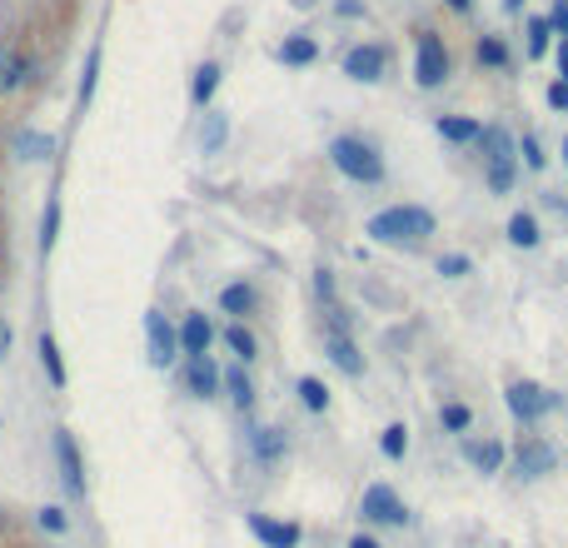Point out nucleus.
<instances>
[{
    "mask_svg": "<svg viewBox=\"0 0 568 548\" xmlns=\"http://www.w3.org/2000/svg\"><path fill=\"white\" fill-rule=\"evenodd\" d=\"M35 528H45V534H65V528H70V514H65L60 504H41L35 508Z\"/></svg>",
    "mask_w": 568,
    "mask_h": 548,
    "instance_id": "f704fd0d",
    "label": "nucleus"
},
{
    "mask_svg": "<svg viewBox=\"0 0 568 548\" xmlns=\"http://www.w3.org/2000/svg\"><path fill=\"white\" fill-rule=\"evenodd\" d=\"M0 534H15V518H11V508H0Z\"/></svg>",
    "mask_w": 568,
    "mask_h": 548,
    "instance_id": "49530a36",
    "label": "nucleus"
},
{
    "mask_svg": "<svg viewBox=\"0 0 568 548\" xmlns=\"http://www.w3.org/2000/svg\"><path fill=\"white\" fill-rule=\"evenodd\" d=\"M389 70V51L385 45H354V51H344V76L359 80V86H375V80H385Z\"/></svg>",
    "mask_w": 568,
    "mask_h": 548,
    "instance_id": "f8f14e48",
    "label": "nucleus"
},
{
    "mask_svg": "<svg viewBox=\"0 0 568 548\" xmlns=\"http://www.w3.org/2000/svg\"><path fill=\"white\" fill-rule=\"evenodd\" d=\"M55 239H60V200H45V215H41V255H51Z\"/></svg>",
    "mask_w": 568,
    "mask_h": 548,
    "instance_id": "2f4dec72",
    "label": "nucleus"
},
{
    "mask_svg": "<svg viewBox=\"0 0 568 548\" xmlns=\"http://www.w3.org/2000/svg\"><path fill=\"white\" fill-rule=\"evenodd\" d=\"M344 548H385V544H379L375 534H354V538H349V544H344Z\"/></svg>",
    "mask_w": 568,
    "mask_h": 548,
    "instance_id": "c03bdc74",
    "label": "nucleus"
},
{
    "mask_svg": "<svg viewBox=\"0 0 568 548\" xmlns=\"http://www.w3.org/2000/svg\"><path fill=\"white\" fill-rule=\"evenodd\" d=\"M314 290H320L324 304H334V275H330V269H320V275H314Z\"/></svg>",
    "mask_w": 568,
    "mask_h": 548,
    "instance_id": "79ce46f5",
    "label": "nucleus"
},
{
    "mask_svg": "<svg viewBox=\"0 0 568 548\" xmlns=\"http://www.w3.org/2000/svg\"><path fill=\"white\" fill-rule=\"evenodd\" d=\"M145 359H151L155 369L180 365V329H175L160 310H145Z\"/></svg>",
    "mask_w": 568,
    "mask_h": 548,
    "instance_id": "423d86ee",
    "label": "nucleus"
},
{
    "mask_svg": "<svg viewBox=\"0 0 568 548\" xmlns=\"http://www.w3.org/2000/svg\"><path fill=\"white\" fill-rule=\"evenodd\" d=\"M324 355H330V365L339 369L344 379L365 374V355H359V345H354V334H324Z\"/></svg>",
    "mask_w": 568,
    "mask_h": 548,
    "instance_id": "f3484780",
    "label": "nucleus"
},
{
    "mask_svg": "<svg viewBox=\"0 0 568 548\" xmlns=\"http://www.w3.org/2000/svg\"><path fill=\"white\" fill-rule=\"evenodd\" d=\"M548 41H554V25H548V15H528V60H538V55L548 51Z\"/></svg>",
    "mask_w": 568,
    "mask_h": 548,
    "instance_id": "473e14b6",
    "label": "nucleus"
},
{
    "mask_svg": "<svg viewBox=\"0 0 568 548\" xmlns=\"http://www.w3.org/2000/svg\"><path fill=\"white\" fill-rule=\"evenodd\" d=\"M504 11H509V15H519V11H524V0H504Z\"/></svg>",
    "mask_w": 568,
    "mask_h": 548,
    "instance_id": "09e8293b",
    "label": "nucleus"
},
{
    "mask_svg": "<svg viewBox=\"0 0 568 548\" xmlns=\"http://www.w3.org/2000/svg\"><path fill=\"white\" fill-rule=\"evenodd\" d=\"M379 454H385L389 463H404V454H409V424H385V434H379Z\"/></svg>",
    "mask_w": 568,
    "mask_h": 548,
    "instance_id": "7c9ffc66",
    "label": "nucleus"
},
{
    "mask_svg": "<svg viewBox=\"0 0 568 548\" xmlns=\"http://www.w3.org/2000/svg\"><path fill=\"white\" fill-rule=\"evenodd\" d=\"M55 155V141L41 135V130H21L15 135V160H51Z\"/></svg>",
    "mask_w": 568,
    "mask_h": 548,
    "instance_id": "c85d7f7f",
    "label": "nucleus"
},
{
    "mask_svg": "<svg viewBox=\"0 0 568 548\" xmlns=\"http://www.w3.org/2000/svg\"><path fill=\"white\" fill-rule=\"evenodd\" d=\"M51 449H55V469H60V484L70 499H86V459H80V444L70 429H55L51 434Z\"/></svg>",
    "mask_w": 568,
    "mask_h": 548,
    "instance_id": "0eeeda50",
    "label": "nucleus"
},
{
    "mask_svg": "<svg viewBox=\"0 0 568 548\" xmlns=\"http://www.w3.org/2000/svg\"><path fill=\"white\" fill-rule=\"evenodd\" d=\"M294 394H300V404L310 409V414H330V384L314 374H304L300 384H294Z\"/></svg>",
    "mask_w": 568,
    "mask_h": 548,
    "instance_id": "c756f323",
    "label": "nucleus"
},
{
    "mask_svg": "<svg viewBox=\"0 0 568 548\" xmlns=\"http://www.w3.org/2000/svg\"><path fill=\"white\" fill-rule=\"evenodd\" d=\"M245 528L255 534L259 548H300L304 544V528L294 518H275V514H245Z\"/></svg>",
    "mask_w": 568,
    "mask_h": 548,
    "instance_id": "1a4fd4ad",
    "label": "nucleus"
},
{
    "mask_svg": "<svg viewBox=\"0 0 568 548\" xmlns=\"http://www.w3.org/2000/svg\"><path fill=\"white\" fill-rule=\"evenodd\" d=\"M230 141V115H220V110H204V130H200V150L204 155H220Z\"/></svg>",
    "mask_w": 568,
    "mask_h": 548,
    "instance_id": "a878e982",
    "label": "nucleus"
},
{
    "mask_svg": "<svg viewBox=\"0 0 568 548\" xmlns=\"http://www.w3.org/2000/svg\"><path fill=\"white\" fill-rule=\"evenodd\" d=\"M439 275L444 280H464V275H474V259L459 255V249H454V255H439Z\"/></svg>",
    "mask_w": 568,
    "mask_h": 548,
    "instance_id": "e433bc0d",
    "label": "nucleus"
},
{
    "mask_svg": "<svg viewBox=\"0 0 568 548\" xmlns=\"http://www.w3.org/2000/svg\"><path fill=\"white\" fill-rule=\"evenodd\" d=\"M479 150H483V170H504V165H519V141L504 125H483L479 130Z\"/></svg>",
    "mask_w": 568,
    "mask_h": 548,
    "instance_id": "ddd939ff",
    "label": "nucleus"
},
{
    "mask_svg": "<svg viewBox=\"0 0 568 548\" xmlns=\"http://www.w3.org/2000/svg\"><path fill=\"white\" fill-rule=\"evenodd\" d=\"M564 165H568V135H564Z\"/></svg>",
    "mask_w": 568,
    "mask_h": 548,
    "instance_id": "8fccbe9b",
    "label": "nucleus"
},
{
    "mask_svg": "<svg viewBox=\"0 0 568 548\" xmlns=\"http://www.w3.org/2000/svg\"><path fill=\"white\" fill-rule=\"evenodd\" d=\"M334 15L339 21H365V0H334Z\"/></svg>",
    "mask_w": 568,
    "mask_h": 548,
    "instance_id": "ea45409f",
    "label": "nucleus"
},
{
    "mask_svg": "<svg viewBox=\"0 0 568 548\" xmlns=\"http://www.w3.org/2000/svg\"><path fill=\"white\" fill-rule=\"evenodd\" d=\"M35 76H41V60H35L25 45L0 41V96H15V90L31 86Z\"/></svg>",
    "mask_w": 568,
    "mask_h": 548,
    "instance_id": "6e6552de",
    "label": "nucleus"
},
{
    "mask_svg": "<svg viewBox=\"0 0 568 548\" xmlns=\"http://www.w3.org/2000/svg\"><path fill=\"white\" fill-rule=\"evenodd\" d=\"M449 76H454V55H449V45H444V35L419 31V41H414V80H419V90H439Z\"/></svg>",
    "mask_w": 568,
    "mask_h": 548,
    "instance_id": "20e7f679",
    "label": "nucleus"
},
{
    "mask_svg": "<svg viewBox=\"0 0 568 548\" xmlns=\"http://www.w3.org/2000/svg\"><path fill=\"white\" fill-rule=\"evenodd\" d=\"M483 184H489V194H509L519 184V165H504V170H483Z\"/></svg>",
    "mask_w": 568,
    "mask_h": 548,
    "instance_id": "c9c22d12",
    "label": "nucleus"
},
{
    "mask_svg": "<svg viewBox=\"0 0 568 548\" xmlns=\"http://www.w3.org/2000/svg\"><path fill=\"white\" fill-rule=\"evenodd\" d=\"M504 235H509V245H519V249H538V245H544V230H538V215H528V210L509 215Z\"/></svg>",
    "mask_w": 568,
    "mask_h": 548,
    "instance_id": "5701e85b",
    "label": "nucleus"
},
{
    "mask_svg": "<svg viewBox=\"0 0 568 548\" xmlns=\"http://www.w3.org/2000/svg\"><path fill=\"white\" fill-rule=\"evenodd\" d=\"M96 80H100V45L86 55V76H80V110H90V100H96Z\"/></svg>",
    "mask_w": 568,
    "mask_h": 548,
    "instance_id": "72a5a7b5",
    "label": "nucleus"
},
{
    "mask_svg": "<svg viewBox=\"0 0 568 548\" xmlns=\"http://www.w3.org/2000/svg\"><path fill=\"white\" fill-rule=\"evenodd\" d=\"M464 449V463H469L474 473H504V463H509V444L504 439H464L459 444Z\"/></svg>",
    "mask_w": 568,
    "mask_h": 548,
    "instance_id": "2eb2a0df",
    "label": "nucleus"
},
{
    "mask_svg": "<svg viewBox=\"0 0 568 548\" xmlns=\"http://www.w3.org/2000/svg\"><path fill=\"white\" fill-rule=\"evenodd\" d=\"M439 429L454 434V439H469V429H474V409L464 404V399H444V404H439Z\"/></svg>",
    "mask_w": 568,
    "mask_h": 548,
    "instance_id": "b1692460",
    "label": "nucleus"
},
{
    "mask_svg": "<svg viewBox=\"0 0 568 548\" xmlns=\"http://www.w3.org/2000/svg\"><path fill=\"white\" fill-rule=\"evenodd\" d=\"M558 80H568V41H558Z\"/></svg>",
    "mask_w": 568,
    "mask_h": 548,
    "instance_id": "a18cd8bd",
    "label": "nucleus"
},
{
    "mask_svg": "<svg viewBox=\"0 0 568 548\" xmlns=\"http://www.w3.org/2000/svg\"><path fill=\"white\" fill-rule=\"evenodd\" d=\"M548 25H554L558 41H568V0H554V11H548Z\"/></svg>",
    "mask_w": 568,
    "mask_h": 548,
    "instance_id": "58836bf2",
    "label": "nucleus"
},
{
    "mask_svg": "<svg viewBox=\"0 0 568 548\" xmlns=\"http://www.w3.org/2000/svg\"><path fill=\"white\" fill-rule=\"evenodd\" d=\"M255 310H259V290L249 280H235V284H225V290H220V314H230V320L245 324Z\"/></svg>",
    "mask_w": 568,
    "mask_h": 548,
    "instance_id": "a211bd4d",
    "label": "nucleus"
},
{
    "mask_svg": "<svg viewBox=\"0 0 568 548\" xmlns=\"http://www.w3.org/2000/svg\"><path fill=\"white\" fill-rule=\"evenodd\" d=\"M285 454H290V434L279 429V424H259V429H249V459H255L259 469H275Z\"/></svg>",
    "mask_w": 568,
    "mask_h": 548,
    "instance_id": "4468645a",
    "label": "nucleus"
},
{
    "mask_svg": "<svg viewBox=\"0 0 568 548\" xmlns=\"http://www.w3.org/2000/svg\"><path fill=\"white\" fill-rule=\"evenodd\" d=\"M275 60L290 65V70H310V65L320 60V41H314V35H285L279 51H275Z\"/></svg>",
    "mask_w": 568,
    "mask_h": 548,
    "instance_id": "6ab92c4d",
    "label": "nucleus"
},
{
    "mask_svg": "<svg viewBox=\"0 0 568 548\" xmlns=\"http://www.w3.org/2000/svg\"><path fill=\"white\" fill-rule=\"evenodd\" d=\"M548 110L568 115V80H554V86H548Z\"/></svg>",
    "mask_w": 568,
    "mask_h": 548,
    "instance_id": "a19ab883",
    "label": "nucleus"
},
{
    "mask_svg": "<svg viewBox=\"0 0 568 548\" xmlns=\"http://www.w3.org/2000/svg\"><path fill=\"white\" fill-rule=\"evenodd\" d=\"M434 130H439L444 141L449 145H479V120H469V115H439L434 120Z\"/></svg>",
    "mask_w": 568,
    "mask_h": 548,
    "instance_id": "393cba45",
    "label": "nucleus"
},
{
    "mask_svg": "<svg viewBox=\"0 0 568 548\" xmlns=\"http://www.w3.org/2000/svg\"><path fill=\"white\" fill-rule=\"evenodd\" d=\"M519 155H524L528 170H544V165H548V155H544V145H538V135H524V141H519Z\"/></svg>",
    "mask_w": 568,
    "mask_h": 548,
    "instance_id": "4c0bfd02",
    "label": "nucleus"
},
{
    "mask_svg": "<svg viewBox=\"0 0 568 548\" xmlns=\"http://www.w3.org/2000/svg\"><path fill=\"white\" fill-rule=\"evenodd\" d=\"M330 160H334V170L354 184H385V160H379V150L365 135H334Z\"/></svg>",
    "mask_w": 568,
    "mask_h": 548,
    "instance_id": "f03ea898",
    "label": "nucleus"
},
{
    "mask_svg": "<svg viewBox=\"0 0 568 548\" xmlns=\"http://www.w3.org/2000/svg\"><path fill=\"white\" fill-rule=\"evenodd\" d=\"M504 404H509V414H514L524 429H538V424L554 414L558 404H564V394H554V389H544V384H534V379H509V389H504Z\"/></svg>",
    "mask_w": 568,
    "mask_h": 548,
    "instance_id": "7ed1b4c3",
    "label": "nucleus"
},
{
    "mask_svg": "<svg viewBox=\"0 0 568 548\" xmlns=\"http://www.w3.org/2000/svg\"><path fill=\"white\" fill-rule=\"evenodd\" d=\"M175 329H180V359L210 355V345H215V324L204 320L200 310H194V314H185V320L175 324Z\"/></svg>",
    "mask_w": 568,
    "mask_h": 548,
    "instance_id": "dca6fc26",
    "label": "nucleus"
},
{
    "mask_svg": "<svg viewBox=\"0 0 568 548\" xmlns=\"http://www.w3.org/2000/svg\"><path fill=\"white\" fill-rule=\"evenodd\" d=\"M220 339H225V349H230V355H235V365H255V359H259V339H255V334H249V324H240V320H230L225 324V329H220Z\"/></svg>",
    "mask_w": 568,
    "mask_h": 548,
    "instance_id": "aec40b11",
    "label": "nucleus"
},
{
    "mask_svg": "<svg viewBox=\"0 0 568 548\" xmlns=\"http://www.w3.org/2000/svg\"><path fill=\"white\" fill-rule=\"evenodd\" d=\"M359 518H365V524H375V528H409L404 499H399L389 484H369L365 489V499H359Z\"/></svg>",
    "mask_w": 568,
    "mask_h": 548,
    "instance_id": "39448f33",
    "label": "nucleus"
},
{
    "mask_svg": "<svg viewBox=\"0 0 568 548\" xmlns=\"http://www.w3.org/2000/svg\"><path fill=\"white\" fill-rule=\"evenodd\" d=\"M365 235L379 239V245H409L414 249L430 235H439V220H434V210H424V204H389V210L369 215Z\"/></svg>",
    "mask_w": 568,
    "mask_h": 548,
    "instance_id": "f257e3e1",
    "label": "nucleus"
},
{
    "mask_svg": "<svg viewBox=\"0 0 568 548\" xmlns=\"http://www.w3.org/2000/svg\"><path fill=\"white\" fill-rule=\"evenodd\" d=\"M215 90H220V65H215V60H204L200 70H194V80H190V100H194L200 110H210Z\"/></svg>",
    "mask_w": 568,
    "mask_h": 548,
    "instance_id": "bb28decb",
    "label": "nucleus"
},
{
    "mask_svg": "<svg viewBox=\"0 0 568 548\" xmlns=\"http://www.w3.org/2000/svg\"><path fill=\"white\" fill-rule=\"evenodd\" d=\"M474 60H479L483 70H509V60H514V55H509V45L499 41V35H479V45H474Z\"/></svg>",
    "mask_w": 568,
    "mask_h": 548,
    "instance_id": "cd10ccee",
    "label": "nucleus"
},
{
    "mask_svg": "<svg viewBox=\"0 0 568 548\" xmlns=\"http://www.w3.org/2000/svg\"><path fill=\"white\" fill-rule=\"evenodd\" d=\"M185 394H190V399H204V404H210L215 394H225V369H220L210 355L185 359Z\"/></svg>",
    "mask_w": 568,
    "mask_h": 548,
    "instance_id": "9b49d317",
    "label": "nucleus"
},
{
    "mask_svg": "<svg viewBox=\"0 0 568 548\" xmlns=\"http://www.w3.org/2000/svg\"><path fill=\"white\" fill-rule=\"evenodd\" d=\"M11 345H15V329H11V324H5V320H0V359L11 355Z\"/></svg>",
    "mask_w": 568,
    "mask_h": 548,
    "instance_id": "37998d69",
    "label": "nucleus"
},
{
    "mask_svg": "<svg viewBox=\"0 0 568 548\" xmlns=\"http://www.w3.org/2000/svg\"><path fill=\"white\" fill-rule=\"evenodd\" d=\"M225 394H230V404H235L240 414H255V379H249L245 365L225 369Z\"/></svg>",
    "mask_w": 568,
    "mask_h": 548,
    "instance_id": "4be33fe9",
    "label": "nucleus"
},
{
    "mask_svg": "<svg viewBox=\"0 0 568 548\" xmlns=\"http://www.w3.org/2000/svg\"><path fill=\"white\" fill-rule=\"evenodd\" d=\"M35 355H41V369H45V379H51V389H65V384H70V369H65L60 345H55L51 329H41V339H35Z\"/></svg>",
    "mask_w": 568,
    "mask_h": 548,
    "instance_id": "412c9836",
    "label": "nucleus"
},
{
    "mask_svg": "<svg viewBox=\"0 0 568 548\" xmlns=\"http://www.w3.org/2000/svg\"><path fill=\"white\" fill-rule=\"evenodd\" d=\"M514 469L524 473V479H548V473L558 469V449L548 439H538V434H524V439L514 444Z\"/></svg>",
    "mask_w": 568,
    "mask_h": 548,
    "instance_id": "9d476101",
    "label": "nucleus"
},
{
    "mask_svg": "<svg viewBox=\"0 0 568 548\" xmlns=\"http://www.w3.org/2000/svg\"><path fill=\"white\" fill-rule=\"evenodd\" d=\"M444 5H449V11H459V15H464V11H469V5H474V0H444Z\"/></svg>",
    "mask_w": 568,
    "mask_h": 548,
    "instance_id": "de8ad7c7",
    "label": "nucleus"
}]
</instances>
